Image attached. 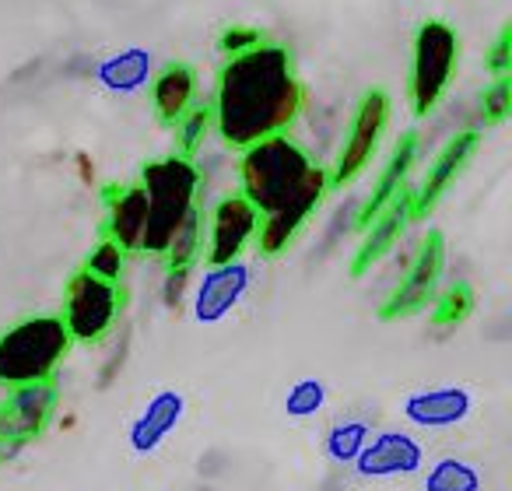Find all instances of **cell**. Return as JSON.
<instances>
[{
	"instance_id": "obj_9",
	"label": "cell",
	"mask_w": 512,
	"mask_h": 491,
	"mask_svg": "<svg viewBox=\"0 0 512 491\" xmlns=\"http://www.w3.org/2000/svg\"><path fill=\"white\" fill-rule=\"evenodd\" d=\"M442 271H446V239H442V232L432 228V232L421 239L404 281H400L390 299L379 306V320L397 323V320H411V316L425 313V309L432 306L435 292H439Z\"/></svg>"
},
{
	"instance_id": "obj_14",
	"label": "cell",
	"mask_w": 512,
	"mask_h": 491,
	"mask_svg": "<svg viewBox=\"0 0 512 491\" xmlns=\"http://www.w3.org/2000/svg\"><path fill=\"white\" fill-rule=\"evenodd\" d=\"M106 204V239L116 242L123 253H141L144 225H148V193H144V186H113Z\"/></svg>"
},
{
	"instance_id": "obj_7",
	"label": "cell",
	"mask_w": 512,
	"mask_h": 491,
	"mask_svg": "<svg viewBox=\"0 0 512 491\" xmlns=\"http://www.w3.org/2000/svg\"><path fill=\"white\" fill-rule=\"evenodd\" d=\"M60 404V390L53 379L29 386H11L0 397V453L15 456L22 446L36 442L53 425Z\"/></svg>"
},
{
	"instance_id": "obj_3",
	"label": "cell",
	"mask_w": 512,
	"mask_h": 491,
	"mask_svg": "<svg viewBox=\"0 0 512 491\" xmlns=\"http://www.w3.org/2000/svg\"><path fill=\"white\" fill-rule=\"evenodd\" d=\"M141 186L148 193V225H144L141 253L151 257H165L172 235L186 221V214L197 207L200 193V169L193 158L169 155L148 162L141 172Z\"/></svg>"
},
{
	"instance_id": "obj_19",
	"label": "cell",
	"mask_w": 512,
	"mask_h": 491,
	"mask_svg": "<svg viewBox=\"0 0 512 491\" xmlns=\"http://www.w3.org/2000/svg\"><path fill=\"white\" fill-rule=\"evenodd\" d=\"M249 285V271L235 260V264L225 267H211L200 281V292H197V320L200 323H218L235 302L242 299Z\"/></svg>"
},
{
	"instance_id": "obj_18",
	"label": "cell",
	"mask_w": 512,
	"mask_h": 491,
	"mask_svg": "<svg viewBox=\"0 0 512 491\" xmlns=\"http://www.w3.org/2000/svg\"><path fill=\"white\" fill-rule=\"evenodd\" d=\"M151 102L162 123L176 127L197 106V71L190 64H165L151 81Z\"/></svg>"
},
{
	"instance_id": "obj_21",
	"label": "cell",
	"mask_w": 512,
	"mask_h": 491,
	"mask_svg": "<svg viewBox=\"0 0 512 491\" xmlns=\"http://www.w3.org/2000/svg\"><path fill=\"white\" fill-rule=\"evenodd\" d=\"M200 253H204V211L193 207L183 225H179V232L172 235L169 250H165L162 260L169 264V271H190L200 260Z\"/></svg>"
},
{
	"instance_id": "obj_26",
	"label": "cell",
	"mask_w": 512,
	"mask_h": 491,
	"mask_svg": "<svg viewBox=\"0 0 512 491\" xmlns=\"http://www.w3.org/2000/svg\"><path fill=\"white\" fill-rule=\"evenodd\" d=\"M323 404H327V390H323V383H316V379H302V383H295L292 390H288L285 411L292 414V418H313V414L323 411Z\"/></svg>"
},
{
	"instance_id": "obj_30",
	"label": "cell",
	"mask_w": 512,
	"mask_h": 491,
	"mask_svg": "<svg viewBox=\"0 0 512 491\" xmlns=\"http://www.w3.org/2000/svg\"><path fill=\"white\" fill-rule=\"evenodd\" d=\"M186 281H190V271H169V281H165V306L176 309L183 302Z\"/></svg>"
},
{
	"instance_id": "obj_27",
	"label": "cell",
	"mask_w": 512,
	"mask_h": 491,
	"mask_svg": "<svg viewBox=\"0 0 512 491\" xmlns=\"http://www.w3.org/2000/svg\"><path fill=\"white\" fill-rule=\"evenodd\" d=\"M123 267H127V253L109 239H102L92 250V257L85 260V271H92L95 278H106V281H120Z\"/></svg>"
},
{
	"instance_id": "obj_28",
	"label": "cell",
	"mask_w": 512,
	"mask_h": 491,
	"mask_svg": "<svg viewBox=\"0 0 512 491\" xmlns=\"http://www.w3.org/2000/svg\"><path fill=\"white\" fill-rule=\"evenodd\" d=\"M260 43H264V32L249 29V25H232V29H225L218 39V46H221L225 57H239V53L253 50V46H260Z\"/></svg>"
},
{
	"instance_id": "obj_8",
	"label": "cell",
	"mask_w": 512,
	"mask_h": 491,
	"mask_svg": "<svg viewBox=\"0 0 512 491\" xmlns=\"http://www.w3.org/2000/svg\"><path fill=\"white\" fill-rule=\"evenodd\" d=\"M390 113H393V106L386 92L372 88V92L362 95V102H358V109H355V120H351V127H348V137H344L341 151H337L334 169H327L330 190H341V186L355 183V179L369 169V162L379 151V141H383L386 123H390Z\"/></svg>"
},
{
	"instance_id": "obj_20",
	"label": "cell",
	"mask_w": 512,
	"mask_h": 491,
	"mask_svg": "<svg viewBox=\"0 0 512 491\" xmlns=\"http://www.w3.org/2000/svg\"><path fill=\"white\" fill-rule=\"evenodd\" d=\"M481 470L460 456H442L421 477V491H481Z\"/></svg>"
},
{
	"instance_id": "obj_1",
	"label": "cell",
	"mask_w": 512,
	"mask_h": 491,
	"mask_svg": "<svg viewBox=\"0 0 512 491\" xmlns=\"http://www.w3.org/2000/svg\"><path fill=\"white\" fill-rule=\"evenodd\" d=\"M306 106V88L285 46L260 43L228 57L211 102V127L228 148L242 151L274 134H288Z\"/></svg>"
},
{
	"instance_id": "obj_10",
	"label": "cell",
	"mask_w": 512,
	"mask_h": 491,
	"mask_svg": "<svg viewBox=\"0 0 512 491\" xmlns=\"http://www.w3.org/2000/svg\"><path fill=\"white\" fill-rule=\"evenodd\" d=\"M204 225H207V246H204L207 267H225L235 264L253 246L256 228H260V214H256V207L242 193H228V197H221L211 207Z\"/></svg>"
},
{
	"instance_id": "obj_4",
	"label": "cell",
	"mask_w": 512,
	"mask_h": 491,
	"mask_svg": "<svg viewBox=\"0 0 512 491\" xmlns=\"http://www.w3.org/2000/svg\"><path fill=\"white\" fill-rule=\"evenodd\" d=\"M71 334H67L60 316H29L18 320L0 334V386H29L46 383L57 376L71 351Z\"/></svg>"
},
{
	"instance_id": "obj_24",
	"label": "cell",
	"mask_w": 512,
	"mask_h": 491,
	"mask_svg": "<svg viewBox=\"0 0 512 491\" xmlns=\"http://www.w3.org/2000/svg\"><path fill=\"white\" fill-rule=\"evenodd\" d=\"M207 130H211V106H193L190 113L176 123V141H179L176 155L193 158V151L200 148V141L207 137Z\"/></svg>"
},
{
	"instance_id": "obj_11",
	"label": "cell",
	"mask_w": 512,
	"mask_h": 491,
	"mask_svg": "<svg viewBox=\"0 0 512 491\" xmlns=\"http://www.w3.org/2000/svg\"><path fill=\"white\" fill-rule=\"evenodd\" d=\"M365 481H390V477H411L425 467V446L411 432H379L369 435L358 460L351 463Z\"/></svg>"
},
{
	"instance_id": "obj_12",
	"label": "cell",
	"mask_w": 512,
	"mask_h": 491,
	"mask_svg": "<svg viewBox=\"0 0 512 491\" xmlns=\"http://www.w3.org/2000/svg\"><path fill=\"white\" fill-rule=\"evenodd\" d=\"M411 204H414V190H400L369 225L362 228V246H358L355 260H351V278H362L369 274L386 253H393V246L400 242V235L407 232V225L414 221L411 214Z\"/></svg>"
},
{
	"instance_id": "obj_15",
	"label": "cell",
	"mask_w": 512,
	"mask_h": 491,
	"mask_svg": "<svg viewBox=\"0 0 512 491\" xmlns=\"http://www.w3.org/2000/svg\"><path fill=\"white\" fill-rule=\"evenodd\" d=\"M183 414H186L183 393H176V390L155 393V397L148 400V407L137 414L134 425H130V449H134L137 456L158 453V446L179 428Z\"/></svg>"
},
{
	"instance_id": "obj_2",
	"label": "cell",
	"mask_w": 512,
	"mask_h": 491,
	"mask_svg": "<svg viewBox=\"0 0 512 491\" xmlns=\"http://www.w3.org/2000/svg\"><path fill=\"white\" fill-rule=\"evenodd\" d=\"M327 190V169L316 165L309 151L288 134L264 137V141L242 148L239 193L260 214V228H256L253 242L264 257H281L299 239V232L323 204Z\"/></svg>"
},
{
	"instance_id": "obj_16",
	"label": "cell",
	"mask_w": 512,
	"mask_h": 491,
	"mask_svg": "<svg viewBox=\"0 0 512 491\" xmlns=\"http://www.w3.org/2000/svg\"><path fill=\"white\" fill-rule=\"evenodd\" d=\"M470 407H474V400H470L467 390H460V386H439V390L411 393L404 400V418L414 428H453L460 421H467Z\"/></svg>"
},
{
	"instance_id": "obj_6",
	"label": "cell",
	"mask_w": 512,
	"mask_h": 491,
	"mask_svg": "<svg viewBox=\"0 0 512 491\" xmlns=\"http://www.w3.org/2000/svg\"><path fill=\"white\" fill-rule=\"evenodd\" d=\"M460 60V39L446 22H425L414 36L411 60V109L414 116H428L446 95Z\"/></svg>"
},
{
	"instance_id": "obj_25",
	"label": "cell",
	"mask_w": 512,
	"mask_h": 491,
	"mask_svg": "<svg viewBox=\"0 0 512 491\" xmlns=\"http://www.w3.org/2000/svg\"><path fill=\"white\" fill-rule=\"evenodd\" d=\"M477 113H481L484 127H495L505 116L512 113V78H495L484 88L481 102H477Z\"/></svg>"
},
{
	"instance_id": "obj_5",
	"label": "cell",
	"mask_w": 512,
	"mask_h": 491,
	"mask_svg": "<svg viewBox=\"0 0 512 491\" xmlns=\"http://www.w3.org/2000/svg\"><path fill=\"white\" fill-rule=\"evenodd\" d=\"M120 313H123L120 281L95 278V274L85 271V267L67 281L64 313H60V320H64L71 341L99 344L102 337L113 334V327L120 323Z\"/></svg>"
},
{
	"instance_id": "obj_22",
	"label": "cell",
	"mask_w": 512,
	"mask_h": 491,
	"mask_svg": "<svg viewBox=\"0 0 512 491\" xmlns=\"http://www.w3.org/2000/svg\"><path fill=\"white\" fill-rule=\"evenodd\" d=\"M369 425L365 421H337L334 428L327 432V456L334 463H341V467H351V463L358 460V453L365 449V442H369Z\"/></svg>"
},
{
	"instance_id": "obj_29",
	"label": "cell",
	"mask_w": 512,
	"mask_h": 491,
	"mask_svg": "<svg viewBox=\"0 0 512 491\" xmlns=\"http://www.w3.org/2000/svg\"><path fill=\"white\" fill-rule=\"evenodd\" d=\"M488 71L495 74V78H512V25H505V29L498 32L495 46H491V53H488Z\"/></svg>"
},
{
	"instance_id": "obj_17",
	"label": "cell",
	"mask_w": 512,
	"mask_h": 491,
	"mask_svg": "<svg viewBox=\"0 0 512 491\" xmlns=\"http://www.w3.org/2000/svg\"><path fill=\"white\" fill-rule=\"evenodd\" d=\"M414 155H418V134L407 130V134H400L390 162H386V169L379 172L369 200H365L362 211H358V232H362V228L369 225V221L376 218V214L383 211V207L390 204L400 190H407V176H411V169H414Z\"/></svg>"
},
{
	"instance_id": "obj_31",
	"label": "cell",
	"mask_w": 512,
	"mask_h": 491,
	"mask_svg": "<svg viewBox=\"0 0 512 491\" xmlns=\"http://www.w3.org/2000/svg\"><path fill=\"white\" fill-rule=\"evenodd\" d=\"M4 460H8V456H4V453H0V463H4Z\"/></svg>"
},
{
	"instance_id": "obj_23",
	"label": "cell",
	"mask_w": 512,
	"mask_h": 491,
	"mask_svg": "<svg viewBox=\"0 0 512 491\" xmlns=\"http://www.w3.org/2000/svg\"><path fill=\"white\" fill-rule=\"evenodd\" d=\"M470 313H474V288L463 285V281L449 285L439 299H432V323H435V327H442V330L460 327Z\"/></svg>"
},
{
	"instance_id": "obj_13",
	"label": "cell",
	"mask_w": 512,
	"mask_h": 491,
	"mask_svg": "<svg viewBox=\"0 0 512 491\" xmlns=\"http://www.w3.org/2000/svg\"><path fill=\"white\" fill-rule=\"evenodd\" d=\"M477 144H481L477 130H463V134H456L453 141L435 155V162L428 165L425 183H421V190L414 193V204H411L414 218H425V214H432L435 207H439V200L446 197V190L456 183V176H460V172L467 169L470 158H474Z\"/></svg>"
}]
</instances>
